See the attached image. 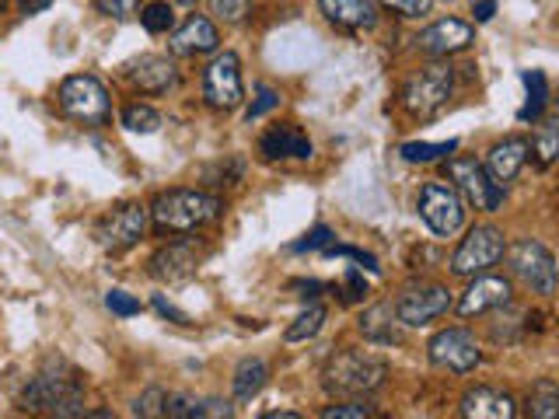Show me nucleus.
Listing matches in <instances>:
<instances>
[{
	"label": "nucleus",
	"instance_id": "nucleus-7",
	"mask_svg": "<svg viewBox=\"0 0 559 419\" xmlns=\"http://www.w3.org/2000/svg\"><path fill=\"white\" fill-rule=\"evenodd\" d=\"M507 244H503V231L493 224H476L472 231L462 238L459 252L451 255V273L454 276H483L489 266H497L503 259Z\"/></svg>",
	"mask_w": 559,
	"mask_h": 419
},
{
	"label": "nucleus",
	"instance_id": "nucleus-11",
	"mask_svg": "<svg viewBox=\"0 0 559 419\" xmlns=\"http://www.w3.org/2000/svg\"><path fill=\"white\" fill-rule=\"evenodd\" d=\"M203 98L210 109L231 112L245 101V84H241V63L235 52H217L203 70Z\"/></svg>",
	"mask_w": 559,
	"mask_h": 419
},
{
	"label": "nucleus",
	"instance_id": "nucleus-41",
	"mask_svg": "<svg viewBox=\"0 0 559 419\" xmlns=\"http://www.w3.org/2000/svg\"><path fill=\"white\" fill-rule=\"evenodd\" d=\"M210 11H217L221 17H227V22H238V17H245L249 14V4H231V0H214V4H210Z\"/></svg>",
	"mask_w": 559,
	"mask_h": 419
},
{
	"label": "nucleus",
	"instance_id": "nucleus-45",
	"mask_svg": "<svg viewBox=\"0 0 559 419\" xmlns=\"http://www.w3.org/2000/svg\"><path fill=\"white\" fill-rule=\"evenodd\" d=\"M259 419H301V416L290 412V409H280V412H266V416H259Z\"/></svg>",
	"mask_w": 559,
	"mask_h": 419
},
{
	"label": "nucleus",
	"instance_id": "nucleus-15",
	"mask_svg": "<svg viewBox=\"0 0 559 419\" xmlns=\"http://www.w3.org/2000/svg\"><path fill=\"white\" fill-rule=\"evenodd\" d=\"M511 279L507 276H476L472 284L465 287L462 294V301H459V314L462 319H472V314H486V311H493V308H507L511 304Z\"/></svg>",
	"mask_w": 559,
	"mask_h": 419
},
{
	"label": "nucleus",
	"instance_id": "nucleus-20",
	"mask_svg": "<svg viewBox=\"0 0 559 419\" xmlns=\"http://www.w3.org/2000/svg\"><path fill=\"white\" fill-rule=\"evenodd\" d=\"M528 151L532 144L524 136H507L500 140V144L489 147L486 154V171L493 175V182H514L518 179V171L524 168V161H528Z\"/></svg>",
	"mask_w": 559,
	"mask_h": 419
},
{
	"label": "nucleus",
	"instance_id": "nucleus-31",
	"mask_svg": "<svg viewBox=\"0 0 559 419\" xmlns=\"http://www.w3.org/2000/svg\"><path fill=\"white\" fill-rule=\"evenodd\" d=\"M140 25H144L151 35L171 32V25H175V8L171 4H144V8H140Z\"/></svg>",
	"mask_w": 559,
	"mask_h": 419
},
{
	"label": "nucleus",
	"instance_id": "nucleus-24",
	"mask_svg": "<svg viewBox=\"0 0 559 419\" xmlns=\"http://www.w3.org/2000/svg\"><path fill=\"white\" fill-rule=\"evenodd\" d=\"M524 419H559V384L538 378L524 395Z\"/></svg>",
	"mask_w": 559,
	"mask_h": 419
},
{
	"label": "nucleus",
	"instance_id": "nucleus-12",
	"mask_svg": "<svg viewBox=\"0 0 559 419\" xmlns=\"http://www.w3.org/2000/svg\"><path fill=\"white\" fill-rule=\"evenodd\" d=\"M427 357L433 367H444V371H451V374H468L479 367L483 349L468 328H444L430 339Z\"/></svg>",
	"mask_w": 559,
	"mask_h": 419
},
{
	"label": "nucleus",
	"instance_id": "nucleus-18",
	"mask_svg": "<svg viewBox=\"0 0 559 419\" xmlns=\"http://www.w3.org/2000/svg\"><path fill=\"white\" fill-rule=\"evenodd\" d=\"M221 46V35L214 28V22L203 14H189L182 28L171 32V43L168 49L175 52V57H197V52H214Z\"/></svg>",
	"mask_w": 559,
	"mask_h": 419
},
{
	"label": "nucleus",
	"instance_id": "nucleus-13",
	"mask_svg": "<svg viewBox=\"0 0 559 419\" xmlns=\"http://www.w3.org/2000/svg\"><path fill=\"white\" fill-rule=\"evenodd\" d=\"M451 311V290L441 287V284H416V287H406L399 294L395 301V314L402 325H430L433 319H441V314Z\"/></svg>",
	"mask_w": 559,
	"mask_h": 419
},
{
	"label": "nucleus",
	"instance_id": "nucleus-39",
	"mask_svg": "<svg viewBox=\"0 0 559 419\" xmlns=\"http://www.w3.org/2000/svg\"><path fill=\"white\" fill-rule=\"evenodd\" d=\"M154 311H157V314H165V319H171L175 325H192V319H189V314H186V311H179V308H175L171 301H165L162 294L154 297Z\"/></svg>",
	"mask_w": 559,
	"mask_h": 419
},
{
	"label": "nucleus",
	"instance_id": "nucleus-3",
	"mask_svg": "<svg viewBox=\"0 0 559 419\" xmlns=\"http://www.w3.org/2000/svg\"><path fill=\"white\" fill-rule=\"evenodd\" d=\"M389 378V363L364 349H343L332 354L322 367V384L329 395H371Z\"/></svg>",
	"mask_w": 559,
	"mask_h": 419
},
{
	"label": "nucleus",
	"instance_id": "nucleus-33",
	"mask_svg": "<svg viewBox=\"0 0 559 419\" xmlns=\"http://www.w3.org/2000/svg\"><path fill=\"white\" fill-rule=\"evenodd\" d=\"M165 406H168V395L162 388H147L144 395L133 402V412L140 419H162L165 416Z\"/></svg>",
	"mask_w": 559,
	"mask_h": 419
},
{
	"label": "nucleus",
	"instance_id": "nucleus-35",
	"mask_svg": "<svg viewBox=\"0 0 559 419\" xmlns=\"http://www.w3.org/2000/svg\"><path fill=\"white\" fill-rule=\"evenodd\" d=\"M276 105H280V92H273V87H266V84H259L255 87V101L249 105V112H245V119H262V116H266V112H273L276 109Z\"/></svg>",
	"mask_w": 559,
	"mask_h": 419
},
{
	"label": "nucleus",
	"instance_id": "nucleus-46",
	"mask_svg": "<svg viewBox=\"0 0 559 419\" xmlns=\"http://www.w3.org/2000/svg\"><path fill=\"white\" fill-rule=\"evenodd\" d=\"M84 419H116L109 409H92V412H84Z\"/></svg>",
	"mask_w": 559,
	"mask_h": 419
},
{
	"label": "nucleus",
	"instance_id": "nucleus-27",
	"mask_svg": "<svg viewBox=\"0 0 559 419\" xmlns=\"http://www.w3.org/2000/svg\"><path fill=\"white\" fill-rule=\"evenodd\" d=\"M532 154H535L538 168H549V165L559 161V116L542 119V127L535 133V144H532Z\"/></svg>",
	"mask_w": 559,
	"mask_h": 419
},
{
	"label": "nucleus",
	"instance_id": "nucleus-2",
	"mask_svg": "<svg viewBox=\"0 0 559 419\" xmlns=\"http://www.w3.org/2000/svg\"><path fill=\"white\" fill-rule=\"evenodd\" d=\"M22 409L46 412L49 419H84V384L74 371L60 374L49 363L46 371H39L25 384Z\"/></svg>",
	"mask_w": 559,
	"mask_h": 419
},
{
	"label": "nucleus",
	"instance_id": "nucleus-43",
	"mask_svg": "<svg viewBox=\"0 0 559 419\" xmlns=\"http://www.w3.org/2000/svg\"><path fill=\"white\" fill-rule=\"evenodd\" d=\"M472 14H476V22H489L497 14V4H472Z\"/></svg>",
	"mask_w": 559,
	"mask_h": 419
},
{
	"label": "nucleus",
	"instance_id": "nucleus-34",
	"mask_svg": "<svg viewBox=\"0 0 559 419\" xmlns=\"http://www.w3.org/2000/svg\"><path fill=\"white\" fill-rule=\"evenodd\" d=\"M105 308H109L112 314H119V319H133V314H140V301L133 294L127 290H109L105 294Z\"/></svg>",
	"mask_w": 559,
	"mask_h": 419
},
{
	"label": "nucleus",
	"instance_id": "nucleus-37",
	"mask_svg": "<svg viewBox=\"0 0 559 419\" xmlns=\"http://www.w3.org/2000/svg\"><path fill=\"white\" fill-rule=\"evenodd\" d=\"M332 244V231L329 227H314L311 235H305V241H297V244H290V252H314V249H329Z\"/></svg>",
	"mask_w": 559,
	"mask_h": 419
},
{
	"label": "nucleus",
	"instance_id": "nucleus-23",
	"mask_svg": "<svg viewBox=\"0 0 559 419\" xmlns=\"http://www.w3.org/2000/svg\"><path fill=\"white\" fill-rule=\"evenodd\" d=\"M399 314L395 308L384 301V304H374L371 311H364V319H360V332H364V339H371L378 346H392V343H402V332H399Z\"/></svg>",
	"mask_w": 559,
	"mask_h": 419
},
{
	"label": "nucleus",
	"instance_id": "nucleus-30",
	"mask_svg": "<svg viewBox=\"0 0 559 419\" xmlns=\"http://www.w3.org/2000/svg\"><path fill=\"white\" fill-rule=\"evenodd\" d=\"M122 127H127L130 133H154L157 127H162V112L151 109V105H144V101H133L122 109Z\"/></svg>",
	"mask_w": 559,
	"mask_h": 419
},
{
	"label": "nucleus",
	"instance_id": "nucleus-29",
	"mask_svg": "<svg viewBox=\"0 0 559 419\" xmlns=\"http://www.w3.org/2000/svg\"><path fill=\"white\" fill-rule=\"evenodd\" d=\"M325 308L322 304H311L308 311H301L294 319V325H287V332H284V339L287 343H305V339H314L319 336V328L325 325Z\"/></svg>",
	"mask_w": 559,
	"mask_h": 419
},
{
	"label": "nucleus",
	"instance_id": "nucleus-40",
	"mask_svg": "<svg viewBox=\"0 0 559 419\" xmlns=\"http://www.w3.org/2000/svg\"><path fill=\"white\" fill-rule=\"evenodd\" d=\"M367 297V284H364V276L357 273H346V294H343V301L346 304H354V301H364Z\"/></svg>",
	"mask_w": 559,
	"mask_h": 419
},
{
	"label": "nucleus",
	"instance_id": "nucleus-28",
	"mask_svg": "<svg viewBox=\"0 0 559 419\" xmlns=\"http://www.w3.org/2000/svg\"><path fill=\"white\" fill-rule=\"evenodd\" d=\"M459 151V140H444V144H424V140H413V144H402L399 154L406 157L409 165H430V161H441V157Z\"/></svg>",
	"mask_w": 559,
	"mask_h": 419
},
{
	"label": "nucleus",
	"instance_id": "nucleus-4",
	"mask_svg": "<svg viewBox=\"0 0 559 419\" xmlns=\"http://www.w3.org/2000/svg\"><path fill=\"white\" fill-rule=\"evenodd\" d=\"M454 92V67L448 60H433L419 67L416 74L402 84V109L416 119H430L448 105Z\"/></svg>",
	"mask_w": 559,
	"mask_h": 419
},
{
	"label": "nucleus",
	"instance_id": "nucleus-17",
	"mask_svg": "<svg viewBox=\"0 0 559 419\" xmlns=\"http://www.w3.org/2000/svg\"><path fill=\"white\" fill-rule=\"evenodd\" d=\"M462 416L465 419H514L518 402L511 392L489 388V384H476L462 395Z\"/></svg>",
	"mask_w": 559,
	"mask_h": 419
},
{
	"label": "nucleus",
	"instance_id": "nucleus-8",
	"mask_svg": "<svg viewBox=\"0 0 559 419\" xmlns=\"http://www.w3.org/2000/svg\"><path fill=\"white\" fill-rule=\"evenodd\" d=\"M60 109L78 122H109L112 105L105 84L92 74H74L60 84Z\"/></svg>",
	"mask_w": 559,
	"mask_h": 419
},
{
	"label": "nucleus",
	"instance_id": "nucleus-25",
	"mask_svg": "<svg viewBox=\"0 0 559 419\" xmlns=\"http://www.w3.org/2000/svg\"><path fill=\"white\" fill-rule=\"evenodd\" d=\"M266 381H270V367H266V360L245 357V360L235 367V381H231L235 398H238V402H252L262 388H266Z\"/></svg>",
	"mask_w": 559,
	"mask_h": 419
},
{
	"label": "nucleus",
	"instance_id": "nucleus-47",
	"mask_svg": "<svg viewBox=\"0 0 559 419\" xmlns=\"http://www.w3.org/2000/svg\"><path fill=\"white\" fill-rule=\"evenodd\" d=\"M0 11H4V0H0Z\"/></svg>",
	"mask_w": 559,
	"mask_h": 419
},
{
	"label": "nucleus",
	"instance_id": "nucleus-22",
	"mask_svg": "<svg viewBox=\"0 0 559 419\" xmlns=\"http://www.w3.org/2000/svg\"><path fill=\"white\" fill-rule=\"evenodd\" d=\"M319 8L332 25H343V28H371L381 11L371 0H322Z\"/></svg>",
	"mask_w": 559,
	"mask_h": 419
},
{
	"label": "nucleus",
	"instance_id": "nucleus-19",
	"mask_svg": "<svg viewBox=\"0 0 559 419\" xmlns=\"http://www.w3.org/2000/svg\"><path fill=\"white\" fill-rule=\"evenodd\" d=\"M127 77L144 95H162L168 87H175L179 70H175V63L168 57H154V52H147V57H140L127 67Z\"/></svg>",
	"mask_w": 559,
	"mask_h": 419
},
{
	"label": "nucleus",
	"instance_id": "nucleus-10",
	"mask_svg": "<svg viewBox=\"0 0 559 419\" xmlns=\"http://www.w3.org/2000/svg\"><path fill=\"white\" fill-rule=\"evenodd\" d=\"M147 224H151V210L140 206V203H122L116 206L112 214H105L95 227V238L105 252H127L133 244L147 235Z\"/></svg>",
	"mask_w": 559,
	"mask_h": 419
},
{
	"label": "nucleus",
	"instance_id": "nucleus-9",
	"mask_svg": "<svg viewBox=\"0 0 559 419\" xmlns=\"http://www.w3.org/2000/svg\"><path fill=\"white\" fill-rule=\"evenodd\" d=\"M416 210L424 224L430 227L433 235H454L465 224V200L459 196V189L451 182H427L419 189Z\"/></svg>",
	"mask_w": 559,
	"mask_h": 419
},
{
	"label": "nucleus",
	"instance_id": "nucleus-5",
	"mask_svg": "<svg viewBox=\"0 0 559 419\" xmlns=\"http://www.w3.org/2000/svg\"><path fill=\"white\" fill-rule=\"evenodd\" d=\"M503 255H507V270H511V276L521 279V284L528 287V290H535V294H556V287H559V266H556L552 252L542 241L521 238Z\"/></svg>",
	"mask_w": 559,
	"mask_h": 419
},
{
	"label": "nucleus",
	"instance_id": "nucleus-6",
	"mask_svg": "<svg viewBox=\"0 0 559 419\" xmlns=\"http://www.w3.org/2000/svg\"><path fill=\"white\" fill-rule=\"evenodd\" d=\"M444 171L454 182V189H459V196L476 210H483V214H497L503 206L507 189L500 182H493V175H489L486 165L476 161V157H451Z\"/></svg>",
	"mask_w": 559,
	"mask_h": 419
},
{
	"label": "nucleus",
	"instance_id": "nucleus-26",
	"mask_svg": "<svg viewBox=\"0 0 559 419\" xmlns=\"http://www.w3.org/2000/svg\"><path fill=\"white\" fill-rule=\"evenodd\" d=\"M524 87H528V101H524V109L518 112L521 122H538L542 112H546V105H549V81L542 70H524L521 74Z\"/></svg>",
	"mask_w": 559,
	"mask_h": 419
},
{
	"label": "nucleus",
	"instance_id": "nucleus-21",
	"mask_svg": "<svg viewBox=\"0 0 559 419\" xmlns=\"http://www.w3.org/2000/svg\"><path fill=\"white\" fill-rule=\"evenodd\" d=\"M259 154L266 157V161H276V157H297V161H308L311 140L297 127H273L270 133H262Z\"/></svg>",
	"mask_w": 559,
	"mask_h": 419
},
{
	"label": "nucleus",
	"instance_id": "nucleus-38",
	"mask_svg": "<svg viewBox=\"0 0 559 419\" xmlns=\"http://www.w3.org/2000/svg\"><path fill=\"white\" fill-rule=\"evenodd\" d=\"M384 8L395 11V14H402V17H419V14L433 11L430 0H392V4H384Z\"/></svg>",
	"mask_w": 559,
	"mask_h": 419
},
{
	"label": "nucleus",
	"instance_id": "nucleus-16",
	"mask_svg": "<svg viewBox=\"0 0 559 419\" xmlns=\"http://www.w3.org/2000/svg\"><path fill=\"white\" fill-rule=\"evenodd\" d=\"M197 244L192 241H171L162 244L154 255H151V276L162 279V284H182L192 273H197Z\"/></svg>",
	"mask_w": 559,
	"mask_h": 419
},
{
	"label": "nucleus",
	"instance_id": "nucleus-14",
	"mask_svg": "<svg viewBox=\"0 0 559 419\" xmlns=\"http://www.w3.org/2000/svg\"><path fill=\"white\" fill-rule=\"evenodd\" d=\"M472 43H476V28L462 22V17H441V22H433L416 35V49L433 60H448L451 52H462Z\"/></svg>",
	"mask_w": 559,
	"mask_h": 419
},
{
	"label": "nucleus",
	"instance_id": "nucleus-1",
	"mask_svg": "<svg viewBox=\"0 0 559 419\" xmlns=\"http://www.w3.org/2000/svg\"><path fill=\"white\" fill-rule=\"evenodd\" d=\"M221 214H224V200L203 189H171V192H162L151 206L154 227L171 235H189V231H197V227L217 220Z\"/></svg>",
	"mask_w": 559,
	"mask_h": 419
},
{
	"label": "nucleus",
	"instance_id": "nucleus-32",
	"mask_svg": "<svg viewBox=\"0 0 559 419\" xmlns=\"http://www.w3.org/2000/svg\"><path fill=\"white\" fill-rule=\"evenodd\" d=\"M322 419H378V412L371 402L354 398V402H332V406L322 409Z\"/></svg>",
	"mask_w": 559,
	"mask_h": 419
},
{
	"label": "nucleus",
	"instance_id": "nucleus-36",
	"mask_svg": "<svg viewBox=\"0 0 559 419\" xmlns=\"http://www.w3.org/2000/svg\"><path fill=\"white\" fill-rule=\"evenodd\" d=\"M325 255H343V259H354V262H360L364 270L381 273V266H378V259H374V255H367V252H360V249H349V244H329Z\"/></svg>",
	"mask_w": 559,
	"mask_h": 419
},
{
	"label": "nucleus",
	"instance_id": "nucleus-42",
	"mask_svg": "<svg viewBox=\"0 0 559 419\" xmlns=\"http://www.w3.org/2000/svg\"><path fill=\"white\" fill-rule=\"evenodd\" d=\"M95 8L105 11V14H116V17H122V11H130V4H119V0H116V4H112V0H98Z\"/></svg>",
	"mask_w": 559,
	"mask_h": 419
},
{
	"label": "nucleus",
	"instance_id": "nucleus-44",
	"mask_svg": "<svg viewBox=\"0 0 559 419\" xmlns=\"http://www.w3.org/2000/svg\"><path fill=\"white\" fill-rule=\"evenodd\" d=\"M52 4H49V0H39V4H22V11L25 14H39V11H49Z\"/></svg>",
	"mask_w": 559,
	"mask_h": 419
}]
</instances>
